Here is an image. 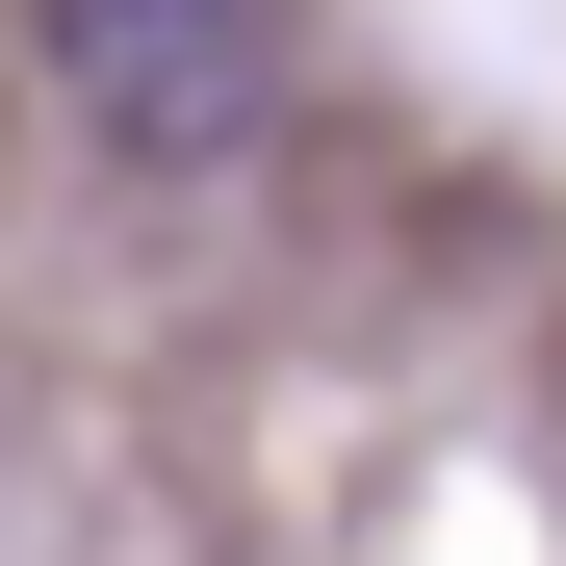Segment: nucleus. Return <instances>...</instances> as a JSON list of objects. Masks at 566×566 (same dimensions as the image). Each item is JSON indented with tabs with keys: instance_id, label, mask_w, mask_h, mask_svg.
I'll return each instance as SVG.
<instances>
[{
	"instance_id": "obj_1",
	"label": "nucleus",
	"mask_w": 566,
	"mask_h": 566,
	"mask_svg": "<svg viewBox=\"0 0 566 566\" xmlns=\"http://www.w3.org/2000/svg\"><path fill=\"white\" fill-rule=\"evenodd\" d=\"M27 52H52L77 155H129V180H232L283 129V27L258 0H27Z\"/></svg>"
}]
</instances>
